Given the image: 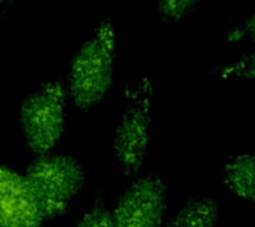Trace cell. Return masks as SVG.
Returning a JSON list of instances; mask_svg holds the SVG:
<instances>
[{"mask_svg": "<svg viewBox=\"0 0 255 227\" xmlns=\"http://www.w3.org/2000/svg\"><path fill=\"white\" fill-rule=\"evenodd\" d=\"M219 217V205L213 198L195 195L190 198L163 227H215Z\"/></svg>", "mask_w": 255, "mask_h": 227, "instance_id": "obj_8", "label": "cell"}, {"mask_svg": "<svg viewBox=\"0 0 255 227\" xmlns=\"http://www.w3.org/2000/svg\"><path fill=\"white\" fill-rule=\"evenodd\" d=\"M75 227H113L112 210L101 194L93 198L79 218Z\"/></svg>", "mask_w": 255, "mask_h": 227, "instance_id": "obj_9", "label": "cell"}, {"mask_svg": "<svg viewBox=\"0 0 255 227\" xmlns=\"http://www.w3.org/2000/svg\"><path fill=\"white\" fill-rule=\"evenodd\" d=\"M9 1H11V0H0V5H3V4L9 3Z\"/></svg>", "mask_w": 255, "mask_h": 227, "instance_id": "obj_13", "label": "cell"}, {"mask_svg": "<svg viewBox=\"0 0 255 227\" xmlns=\"http://www.w3.org/2000/svg\"><path fill=\"white\" fill-rule=\"evenodd\" d=\"M199 0H158V12L166 21H179L190 13Z\"/></svg>", "mask_w": 255, "mask_h": 227, "instance_id": "obj_11", "label": "cell"}, {"mask_svg": "<svg viewBox=\"0 0 255 227\" xmlns=\"http://www.w3.org/2000/svg\"><path fill=\"white\" fill-rule=\"evenodd\" d=\"M67 88L56 79L40 85L20 103V131L31 153H52L61 141L67 123Z\"/></svg>", "mask_w": 255, "mask_h": 227, "instance_id": "obj_3", "label": "cell"}, {"mask_svg": "<svg viewBox=\"0 0 255 227\" xmlns=\"http://www.w3.org/2000/svg\"><path fill=\"white\" fill-rule=\"evenodd\" d=\"M243 35H246L249 39L255 41V11H253L250 15L247 16L246 20L243 21L242 27H241Z\"/></svg>", "mask_w": 255, "mask_h": 227, "instance_id": "obj_12", "label": "cell"}, {"mask_svg": "<svg viewBox=\"0 0 255 227\" xmlns=\"http://www.w3.org/2000/svg\"><path fill=\"white\" fill-rule=\"evenodd\" d=\"M23 175L45 221L67 215L87 182L79 159L53 153L36 155Z\"/></svg>", "mask_w": 255, "mask_h": 227, "instance_id": "obj_2", "label": "cell"}, {"mask_svg": "<svg viewBox=\"0 0 255 227\" xmlns=\"http://www.w3.org/2000/svg\"><path fill=\"white\" fill-rule=\"evenodd\" d=\"M115 57V28L111 20L104 19L69 64L65 88L77 109H92L109 93L113 85Z\"/></svg>", "mask_w": 255, "mask_h": 227, "instance_id": "obj_1", "label": "cell"}, {"mask_svg": "<svg viewBox=\"0 0 255 227\" xmlns=\"http://www.w3.org/2000/svg\"><path fill=\"white\" fill-rule=\"evenodd\" d=\"M153 87L146 76L135 80L128 93V105L116 127L112 153L117 170L130 178L141 171L151 131Z\"/></svg>", "mask_w": 255, "mask_h": 227, "instance_id": "obj_4", "label": "cell"}, {"mask_svg": "<svg viewBox=\"0 0 255 227\" xmlns=\"http://www.w3.org/2000/svg\"><path fill=\"white\" fill-rule=\"evenodd\" d=\"M0 227H5V226H1V225H0Z\"/></svg>", "mask_w": 255, "mask_h": 227, "instance_id": "obj_14", "label": "cell"}, {"mask_svg": "<svg viewBox=\"0 0 255 227\" xmlns=\"http://www.w3.org/2000/svg\"><path fill=\"white\" fill-rule=\"evenodd\" d=\"M167 183L155 173L135 177L112 210L113 227H162Z\"/></svg>", "mask_w": 255, "mask_h": 227, "instance_id": "obj_5", "label": "cell"}, {"mask_svg": "<svg viewBox=\"0 0 255 227\" xmlns=\"http://www.w3.org/2000/svg\"><path fill=\"white\" fill-rule=\"evenodd\" d=\"M211 75L221 79H243L255 81V51L243 55L242 57L226 64L219 65L211 71Z\"/></svg>", "mask_w": 255, "mask_h": 227, "instance_id": "obj_10", "label": "cell"}, {"mask_svg": "<svg viewBox=\"0 0 255 227\" xmlns=\"http://www.w3.org/2000/svg\"><path fill=\"white\" fill-rule=\"evenodd\" d=\"M222 178L230 193L255 203V153L237 155L227 161Z\"/></svg>", "mask_w": 255, "mask_h": 227, "instance_id": "obj_7", "label": "cell"}, {"mask_svg": "<svg viewBox=\"0 0 255 227\" xmlns=\"http://www.w3.org/2000/svg\"><path fill=\"white\" fill-rule=\"evenodd\" d=\"M0 225L47 227L24 175L0 163Z\"/></svg>", "mask_w": 255, "mask_h": 227, "instance_id": "obj_6", "label": "cell"}]
</instances>
